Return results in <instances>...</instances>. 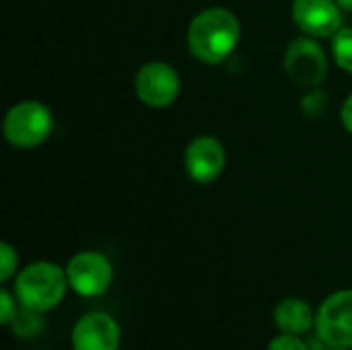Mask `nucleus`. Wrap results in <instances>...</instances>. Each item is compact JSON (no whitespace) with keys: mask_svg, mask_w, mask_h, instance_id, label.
Listing matches in <instances>:
<instances>
[{"mask_svg":"<svg viewBox=\"0 0 352 350\" xmlns=\"http://www.w3.org/2000/svg\"><path fill=\"white\" fill-rule=\"evenodd\" d=\"M66 276L68 287L76 295L99 297L109 289L113 281V268L111 262L99 252H78L70 258Z\"/></svg>","mask_w":352,"mask_h":350,"instance_id":"nucleus-7","label":"nucleus"},{"mask_svg":"<svg viewBox=\"0 0 352 350\" xmlns=\"http://www.w3.org/2000/svg\"><path fill=\"white\" fill-rule=\"evenodd\" d=\"M274 324L285 334L301 336V334L309 332L316 326V316H314L307 301L297 299V297H289V299H285V301H280L276 305Z\"/></svg>","mask_w":352,"mask_h":350,"instance_id":"nucleus-11","label":"nucleus"},{"mask_svg":"<svg viewBox=\"0 0 352 350\" xmlns=\"http://www.w3.org/2000/svg\"><path fill=\"white\" fill-rule=\"evenodd\" d=\"M66 287V270L54 262H33L16 274L14 295L21 307L43 314L54 309L64 299Z\"/></svg>","mask_w":352,"mask_h":350,"instance_id":"nucleus-2","label":"nucleus"},{"mask_svg":"<svg viewBox=\"0 0 352 350\" xmlns=\"http://www.w3.org/2000/svg\"><path fill=\"white\" fill-rule=\"evenodd\" d=\"M12 330L14 336L23 338V340H29V338H35L41 334L43 330V320H41V314L39 311H33V309H27V307H21L14 316V320L10 322L8 326Z\"/></svg>","mask_w":352,"mask_h":350,"instance_id":"nucleus-12","label":"nucleus"},{"mask_svg":"<svg viewBox=\"0 0 352 350\" xmlns=\"http://www.w3.org/2000/svg\"><path fill=\"white\" fill-rule=\"evenodd\" d=\"M336 2H338V6H340L342 10L352 12V0H336Z\"/></svg>","mask_w":352,"mask_h":350,"instance_id":"nucleus-19","label":"nucleus"},{"mask_svg":"<svg viewBox=\"0 0 352 350\" xmlns=\"http://www.w3.org/2000/svg\"><path fill=\"white\" fill-rule=\"evenodd\" d=\"M342 8L336 0H293L291 17L309 37L332 39L342 27Z\"/></svg>","mask_w":352,"mask_h":350,"instance_id":"nucleus-9","label":"nucleus"},{"mask_svg":"<svg viewBox=\"0 0 352 350\" xmlns=\"http://www.w3.org/2000/svg\"><path fill=\"white\" fill-rule=\"evenodd\" d=\"M52 130V109L35 99L14 103L2 120V134L6 142L16 149H35L43 144L50 138Z\"/></svg>","mask_w":352,"mask_h":350,"instance_id":"nucleus-3","label":"nucleus"},{"mask_svg":"<svg viewBox=\"0 0 352 350\" xmlns=\"http://www.w3.org/2000/svg\"><path fill=\"white\" fill-rule=\"evenodd\" d=\"M314 328L324 347L352 349V289L332 293L320 305Z\"/></svg>","mask_w":352,"mask_h":350,"instance_id":"nucleus-6","label":"nucleus"},{"mask_svg":"<svg viewBox=\"0 0 352 350\" xmlns=\"http://www.w3.org/2000/svg\"><path fill=\"white\" fill-rule=\"evenodd\" d=\"M16 303H14V299H12V295L8 293V291H0V320H2V324L4 326H10V322L14 320V316H16Z\"/></svg>","mask_w":352,"mask_h":350,"instance_id":"nucleus-17","label":"nucleus"},{"mask_svg":"<svg viewBox=\"0 0 352 350\" xmlns=\"http://www.w3.org/2000/svg\"><path fill=\"white\" fill-rule=\"evenodd\" d=\"M340 122H342L344 130L352 134V93L344 99V103L340 107Z\"/></svg>","mask_w":352,"mask_h":350,"instance_id":"nucleus-18","label":"nucleus"},{"mask_svg":"<svg viewBox=\"0 0 352 350\" xmlns=\"http://www.w3.org/2000/svg\"><path fill=\"white\" fill-rule=\"evenodd\" d=\"M122 342L120 324L103 311L85 314L72 328L74 350H118Z\"/></svg>","mask_w":352,"mask_h":350,"instance_id":"nucleus-10","label":"nucleus"},{"mask_svg":"<svg viewBox=\"0 0 352 350\" xmlns=\"http://www.w3.org/2000/svg\"><path fill=\"white\" fill-rule=\"evenodd\" d=\"M134 93L146 107L165 109L177 101L182 93V78L167 62H146L134 76Z\"/></svg>","mask_w":352,"mask_h":350,"instance_id":"nucleus-5","label":"nucleus"},{"mask_svg":"<svg viewBox=\"0 0 352 350\" xmlns=\"http://www.w3.org/2000/svg\"><path fill=\"white\" fill-rule=\"evenodd\" d=\"M268 350H309V347L295 334H278L276 338L270 340Z\"/></svg>","mask_w":352,"mask_h":350,"instance_id":"nucleus-16","label":"nucleus"},{"mask_svg":"<svg viewBox=\"0 0 352 350\" xmlns=\"http://www.w3.org/2000/svg\"><path fill=\"white\" fill-rule=\"evenodd\" d=\"M283 62H285V70L289 78L295 85L307 87V89L320 87L326 80L328 68H330L328 54L318 43V39L309 35L295 37L287 45Z\"/></svg>","mask_w":352,"mask_h":350,"instance_id":"nucleus-4","label":"nucleus"},{"mask_svg":"<svg viewBox=\"0 0 352 350\" xmlns=\"http://www.w3.org/2000/svg\"><path fill=\"white\" fill-rule=\"evenodd\" d=\"M227 165V153L219 138L196 136L184 151V167L194 184L210 186L214 184Z\"/></svg>","mask_w":352,"mask_h":350,"instance_id":"nucleus-8","label":"nucleus"},{"mask_svg":"<svg viewBox=\"0 0 352 350\" xmlns=\"http://www.w3.org/2000/svg\"><path fill=\"white\" fill-rule=\"evenodd\" d=\"M241 25L235 12L223 6L204 8L188 27V50L202 64H221L237 47Z\"/></svg>","mask_w":352,"mask_h":350,"instance_id":"nucleus-1","label":"nucleus"},{"mask_svg":"<svg viewBox=\"0 0 352 350\" xmlns=\"http://www.w3.org/2000/svg\"><path fill=\"white\" fill-rule=\"evenodd\" d=\"M16 264H19L16 250H14L10 243L2 241V243H0V281H2V283H6V281L14 274Z\"/></svg>","mask_w":352,"mask_h":350,"instance_id":"nucleus-15","label":"nucleus"},{"mask_svg":"<svg viewBox=\"0 0 352 350\" xmlns=\"http://www.w3.org/2000/svg\"><path fill=\"white\" fill-rule=\"evenodd\" d=\"M330 54L336 66L344 72L352 74V27H342L330 39Z\"/></svg>","mask_w":352,"mask_h":350,"instance_id":"nucleus-13","label":"nucleus"},{"mask_svg":"<svg viewBox=\"0 0 352 350\" xmlns=\"http://www.w3.org/2000/svg\"><path fill=\"white\" fill-rule=\"evenodd\" d=\"M324 350H351V349H336V347H326Z\"/></svg>","mask_w":352,"mask_h":350,"instance_id":"nucleus-20","label":"nucleus"},{"mask_svg":"<svg viewBox=\"0 0 352 350\" xmlns=\"http://www.w3.org/2000/svg\"><path fill=\"white\" fill-rule=\"evenodd\" d=\"M326 107H328V95L320 87H311L301 99V109L309 118H320L326 111Z\"/></svg>","mask_w":352,"mask_h":350,"instance_id":"nucleus-14","label":"nucleus"}]
</instances>
